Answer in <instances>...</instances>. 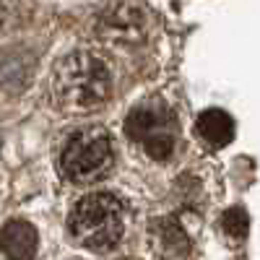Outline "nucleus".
I'll use <instances>...</instances> for the list:
<instances>
[{
    "label": "nucleus",
    "instance_id": "nucleus-1",
    "mask_svg": "<svg viewBox=\"0 0 260 260\" xmlns=\"http://www.w3.org/2000/svg\"><path fill=\"white\" fill-rule=\"evenodd\" d=\"M110 71L89 52H73L57 62L52 73V94L65 112H89L110 96Z\"/></svg>",
    "mask_w": 260,
    "mask_h": 260
},
{
    "label": "nucleus",
    "instance_id": "nucleus-2",
    "mask_svg": "<svg viewBox=\"0 0 260 260\" xmlns=\"http://www.w3.org/2000/svg\"><path fill=\"white\" fill-rule=\"evenodd\" d=\"M125 232L122 206L110 192H91L71 213V234L78 245L94 252L112 250Z\"/></svg>",
    "mask_w": 260,
    "mask_h": 260
},
{
    "label": "nucleus",
    "instance_id": "nucleus-3",
    "mask_svg": "<svg viewBox=\"0 0 260 260\" xmlns=\"http://www.w3.org/2000/svg\"><path fill=\"white\" fill-rule=\"evenodd\" d=\"M115 148L110 133L102 127H86L68 138L60 151V175L76 185L96 182L112 169Z\"/></svg>",
    "mask_w": 260,
    "mask_h": 260
},
{
    "label": "nucleus",
    "instance_id": "nucleus-4",
    "mask_svg": "<svg viewBox=\"0 0 260 260\" xmlns=\"http://www.w3.org/2000/svg\"><path fill=\"white\" fill-rule=\"evenodd\" d=\"M125 133L143 143L146 154L154 159H167L175 151V136H177V122L169 110L161 104H141L125 120Z\"/></svg>",
    "mask_w": 260,
    "mask_h": 260
},
{
    "label": "nucleus",
    "instance_id": "nucleus-5",
    "mask_svg": "<svg viewBox=\"0 0 260 260\" xmlns=\"http://www.w3.org/2000/svg\"><path fill=\"white\" fill-rule=\"evenodd\" d=\"M0 250L11 260H31L37 255V229L29 221H8L0 229Z\"/></svg>",
    "mask_w": 260,
    "mask_h": 260
},
{
    "label": "nucleus",
    "instance_id": "nucleus-6",
    "mask_svg": "<svg viewBox=\"0 0 260 260\" xmlns=\"http://www.w3.org/2000/svg\"><path fill=\"white\" fill-rule=\"evenodd\" d=\"M102 37H120V39H130V37H141L143 31V21H141V13L127 8V6H117V8H110L104 11L102 16Z\"/></svg>",
    "mask_w": 260,
    "mask_h": 260
},
{
    "label": "nucleus",
    "instance_id": "nucleus-7",
    "mask_svg": "<svg viewBox=\"0 0 260 260\" xmlns=\"http://www.w3.org/2000/svg\"><path fill=\"white\" fill-rule=\"evenodd\" d=\"M198 136L211 148H224L234 138V120L224 110H206L198 117Z\"/></svg>",
    "mask_w": 260,
    "mask_h": 260
},
{
    "label": "nucleus",
    "instance_id": "nucleus-8",
    "mask_svg": "<svg viewBox=\"0 0 260 260\" xmlns=\"http://www.w3.org/2000/svg\"><path fill=\"white\" fill-rule=\"evenodd\" d=\"M221 226L226 232V237H232V240H245L247 232H250V216L245 208L234 206L229 211H224L221 216Z\"/></svg>",
    "mask_w": 260,
    "mask_h": 260
}]
</instances>
